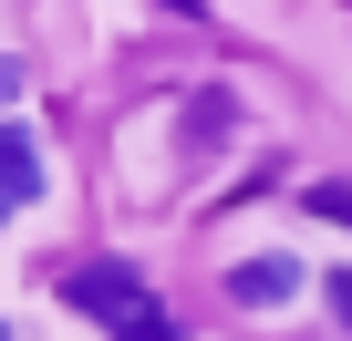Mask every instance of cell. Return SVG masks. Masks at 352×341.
Masks as SVG:
<instances>
[{
  "mask_svg": "<svg viewBox=\"0 0 352 341\" xmlns=\"http://www.w3.org/2000/svg\"><path fill=\"white\" fill-rule=\"evenodd\" d=\"M63 300H73V310H94V320H114V341H176V320L145 300V279H135L124 259L73 269V279H63Z\"/></svg>",
  "mask_w": 352,
  "mask_h": 341,
  "instance_id": "cell-1",
  "label": "cell"
},
{
  "mask_svg": "<svg viewBox=\"0 0 352 341\" xmlns=\"http://www.w3.org/2000/svg\"><path fill=\"white\" fill-rule=\"evenodd\" d=\"M228 300H249V310H280V300H300V259H239L228 269Z\"/></svg>",
  "mask_w": 352,
  "mask_h": 341,
  "instance_id": "cell-2",
  "label": "cell"
},
{
  "mask_svg": "<svg viewBox=\"0 0 352 341\" xmlns=\"http://www.w3.org/2000/svg\"><path fill=\"white\" fill-rule=\"evenodd\" d=\"M42 197V145L11 124V134H0V207H32Z\"/></svg>",
  "mask_w": 352,
  "mask_h": 341,
  "instance_id": "cell-3",
  "label": "cell"
},
{
  "mask_svg": "<svg viewBox=\"0 0 352 341\" xmlns=\"http://www.w3.org/2000/svg\"><path fill=\"white\" fill-rule=\"evenodd\" d=\"M311 217H331V228H352V187L331 176V187H311Z\"/></svg>",
  "mask_w": 352,
  "mask_h": 341,
  "instance_id": "cell-4",
  "label": "cell"
},
{
  "mask_svg": "<svg viewBox=\"0 0 352 341\" xmlns=\"http://www.w3.org/2000/svg\"><path fill=\"white\" fill-rule=\"evenodd\" d=\"M331 320L352 331V269H331Z\"/></svg>",
  "mask_w": 352,
  "mask_h": 341,
  "instance_id": "cell-5",
  "label": "cell"
},
{
  "mask_svg": "<svg viewBox=\"0 0 352 341\" xmlns=\"http://www.w3.org/2000/svg\"><path fill=\"white\" fill-rule=\"evenodd\" d=\"M155 11H176V21H208V0H155Z\"/></svg>",
  "mask_w": 352,
  "mask_h": 341,
  "instance_id": "cell-6",
  "label": "cell"
}]
</instances>
